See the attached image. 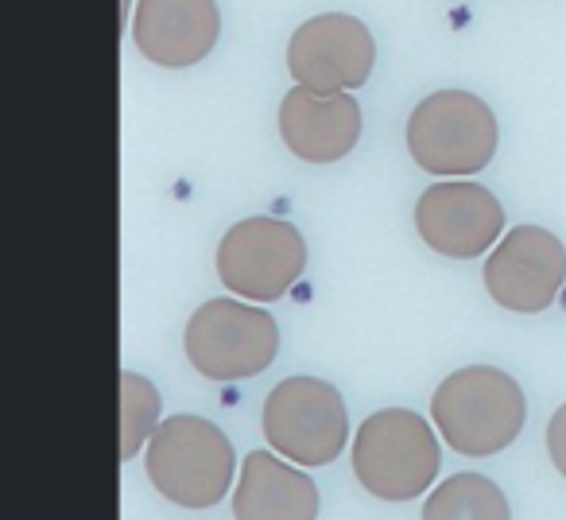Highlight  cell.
Returning <instances> with one entry per match:
<instances>
[{
	"label": "cell",
	"mask_w": 566,
	"mask_h": 520,
	"mask_svg": "<svg viewBox=\"0 0 566 520\" xmlns=\"http://www.w3.org/2000/svg\"><path fill=\"white\" fill-rule=\"evenodd\" d=\"M431 419L458 455H501L524 431V388L496 365H465L434 388Z\"/></svg>",
	"instance_id": "6da1fadb"
},
{
	"label": "cell",
	"mask_w": 566,
	"mask_h": 520,
	"mask_svg": "<svg viewBox=\"0 0 566 520\" xmlns=\"http://www.w3.org/2000/svg\"><path fill=\"white\" fill-rule=\"evenodd\" d=\"M307 269V241L283 218H244L218 245V277L233 295L275 303L300 284Z\"/></svg>",
	"instance_id": "52a82bcc"
},
{
	"label": "cell",
	"mask_w": 566,
	"mask_h": 520,
	"mask_svg": "<svg viewBox=\"0 0 566 520\" xmlns=\"http://www.w3.org/2000/svg\"><path fill=\"white\" fill-rule=\"evenodd\" d=\"M221 12L213 0H136L133 40L156 66H195L213 51Z\"/></svg>",
	"instance_id": "8fae6325"
},
{
	"label": "cell",
	"mask_w": 566,
	"mask_h": 520,
	"mask_svg": "<svg viewBox=\"0 0 566 520\" xmlns=\"http://www.w3.org/2000/svg\"><path fill=\"white\" fill-rule=\"evenodd\" d=\"M187 362L206 381H249L260 377L280 354V326L264 308L237 300H210L190 315L182 334Z\"/></svg>",
	"instance_id": "8992f818"
},
{
	"label": "cell",
	"mask_w": 566,
	"mask_h": 520,
	"mask_svg": "<svg viewBox=\"0 0 566 520\" xmlns=\"http://www.w3.org/2000/svg\"><path fill=\"white\" fill-rule=\"evenodd\" d=\"M416 229L434 252L470 260L501 245L504 206L481 183H434L416 202Z\"/></svg>",
	"instance_id": "30bf717a"
},
{
	"label": "cell",
	"mask_w": 566,
	"mask_h": 520,
	"mask_svg": "<svg viewBox=\"0 0 566 520\" xmlns=\"http://www.w3.org/2000/svg\"><path fill=\"white\" fill-rule=\"evenodd\" d=\"M566 284V245L543 226H516L485 260V292L496 308L539 315Z\"/></svg>",
	"instance_id": "9c48e42d"
},
{
	"label": "cell",
	"mask_w": 566,
	"mask_h": 520,
	"mask_svg": "<svg viewBox=\"0 0 566 520\" xmlns=\"http://www.w3.org/2000/svg\"><path fill=\"white\" fill-rule=\"evenodd\" d=\"M547 455H551V462H555V470L566 478V404L547 424Z\"/></svg>",
	"instance_id": "2e32d148"
},
{
	"label": "cell",
	"mask_w": 566,
	"mask_h": 520,
	"mask_svg": "<svg viewBox=\"0 0 566 520\" xmlns=\"http://www.w3.org/2000/svg\"><path fill=\"white\" fill-rule=\"evenodd\" d=\"M156 493L182 509H213L233 486L237 455L229 435L202 416H171L144 450Z\"/></svg>",
	"instance_id": "3957f363"
},
{
	"label": "cell",
	"mask_w": 566,
	"mask_h": 520,
	"mask_svg": "<svg viewBox=\"0 0 566 520\" xmlns=\"http://www.w3.org/2000/svg\"><path fill=\"white\" fill-rule=\"evenodd\" d=\"M159 412H164V396L144 373L125 370L120 373V462L144 455L151 435L159 431Z\"/></svg>",
	"instance_id": "9a60e30c"
},
{
	"label": "cell",
	"mask_w": 566,
	"mask_h": 520,
	"mask_svg": "<svg viewBox=\"0 0 566 520\" xmlns=\"http://www.w3.org/2000/svg\"><path fill=\"white\" fill-rule=\"evenodd\" d=\"M318 486L275 450H249L233 489V520H318Z\"/></svg>",
	"instance_id": "4fadbf2b"
},
{
	"label": "cell",
	"mask_w": 566,
	"mask_h": 520,
	"mask_svg": "<svg viewBox=\"0 0 566 520\" xmlns=\"http://www.w3.org/2000/svg\"><path fill=\"white\" fill-rule=\"evenodd\" d=\"M501 144L493 110L470 90H439L408 117V152L423 171L442 179H470L485 171Z\"/></svg>",
	"instance_id": "277c9868"
},
{
	"label": "cell",
	"mask_w": 566,
	"mask_h": 520,
	"mask_svg": "<svg viewBox=\"0 0 566 520\" xmlns=\"http://www.w3.org/2000/svg\"><path fill=\"white\" fill-rule=\"evenodd\" d=\"M377 63V43L373 32L354 17L323 12L295 28L287 43V71L295 86L315 90V94H349L365 86Z\"/></svg>",
	"instance_id": "ba28073f"
},
{
	"label": "cell",
	"mask_w": 566,
	"mask_h": 520,
	"mask_svg": "<svg viewBox=\"0 0 566 520\" xmlns=\"http://www.w3.org/2000/svg\"><path fill=\"white\" fill-rule=\"evenodd\" d=\"M423 520H512L509 497L485 474H454L423 501Z\"/></svg>",
	"instance_id": "5bb4252c"
},
{
	"label": "cell",
	"mask_w": 566,
	"mask_h": 520,
	"mask_svg": "<svg viewBox=\"0 0 566 520\" xmlns=\"http://www.w3.org/2000/svg\"><path fill=\"white\" fill-rule=\"evenodd\" d=\"M268 447L295 466H331L349 443V412L323 377H287L268 393L260 412Z\"/></svg>",
	"instance_id": "5b68a950"
},
{
	"label": "cell",
	"mask_w": 566,
	"mask_h": 520,
	"mask_svg": "<svg viewBox=\"0 0 566 520\" xmlns=\"http://www.w3.org/2000/svg\"><path fill=\"white\" fill-rule=\"evenodd\" d=\"M442 466L434 427L411 408H380L354 435V474L380 501H411L431 493Z\"/></svg>",
	"instance_id": "7a4b0ae2"
},
{
	"label": "cell",
	"mask_w": 566,
	"mask_h": 520,
	"mask_svg": "<svg viewBox=\"0 0 566 520\" xmlns=\"http://www.w3.org/2000/svg\"><path fill=\"white\" fill-rule=\"evenodd\" d=\"M280 136L287 152L307 164H334L361 141V105L354 94H315L295 86L280 102Z\"/></svg>",
	"instance_id": "7c38bea8"
}]
</instances>
